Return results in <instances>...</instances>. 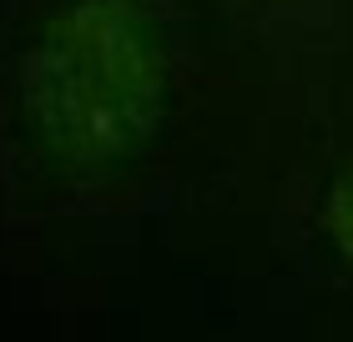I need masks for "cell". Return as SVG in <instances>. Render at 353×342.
<instances>
[{"label":"cell","mask_w":353,"mask_h":342,"mask_svg":"<svg viewBox=\"0 0 353 342\" xmlns=\"http://www.w3.org/2000/svg\"><path fill=\"white\" fill-rule=\"evenodd\" d=\"M323 232H328L333 247H339L348 262H353V161L339 171V182L328 186V202H323Z\"/></svg>","instance_id":"cell-2"},{"label":"cell","mask_w":353,"mask_h":342,"mask_svg":"<svg viewBox=\"0 0 353 342\" xmlns=\"http://www.w3.org/2000/svg\"><path fill=\"white\" fill-rule=\"evenodd\" d=\"M167 56L132 0H76L21 66L26 126L66 167L137 156L162 126Z\"/></svg>","instance_id":"cell-1"}]
</instances>
